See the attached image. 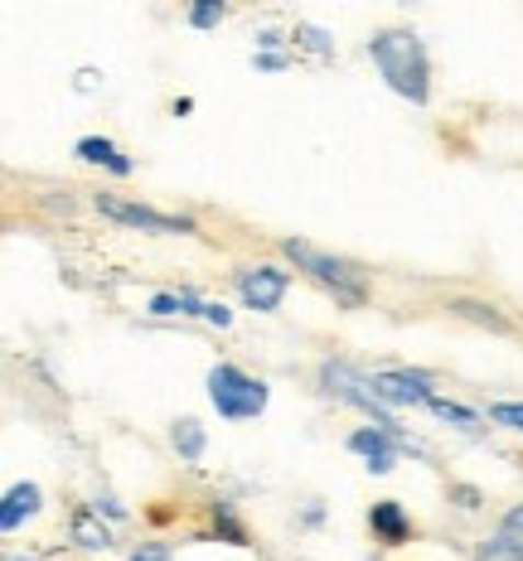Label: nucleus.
<instances>
[{
  "mask_svg": "<svg viewBox=\"0 0 523 561\" xmlns=\"http://www.w3.org/2000/svg\"><path fill=\"white\" fill-rule=\"evenodd\" d=\"M92 513H98V518H102V513H107V518H126V508L116 504V499H98V504H92Z\"/></svg>",
  "mask_w": 523,
  "mask_h": 561,
  "instance_id": "25",
  "label": "nucleus"
},
{
  "mask_svg": "<svg viewBox=\"0 0 523 561\" xmlns=\"http://www.w3.org/2000/svg\"><path fill=\"white\" fill-rule=\"evenodd\" d=\"M5 561H30V557H5Z\"/></svg>",
  "mask_w": 523,
  "mask_h": 561,
  "instance_id": "26",
  "label": "nucleus"
},
{
  "mask_svg": "<svg viewBox=\"0 0 523 561\" xmlns=\"http://www.w3.org/2000/svg\"><path fill=\"white\" fill-rule=\"evenodd\" d=\"M132 561H174V557H170L166 542H146V547H136L132 552Z\"/></svg>",
  "mask_w": 523,
  "mask_h": 561,
  "instance_id": "23",
  "label": "nucleus"
},
{
  "mask_svg": "<svg viewBox=\"0 0 523 561\" xmlns=\"http://www.w3.org/2000/svg\"><path fill=\"white\" fill-rule=\"evenodd\" d=\"M374 392L383 407H412V402H432V373L422 368H388L374 373Z\"/></svg>",
  "mask_w": 523,
  "mask_h": 561,
  "instance_id": "6",
  "label": "nucleus"
},
{
  "mask_svg": "<svg viewBox=\"0 0 523 561\" xmlns=\"http://www.w3.org/2000/svg\"><path fill=\"white\" fill-rule=\"evenodd\" d=\"M368 58L378 64L383 83L398 98L417 102V107L432 98V58H427V44L412 30H378L368 39Z\"/></svg>",
  "mask_w": 523,
  "mask_h": 561,
  "instance_id": "1",
  "label": "nucleus"
},
{
  "mask_svg": "<svg viewBox=\"0 0 523 561\" xmlns=\"http://www.w3.org/2000/svg\"><path fill=\"white\" fill-rule=\"evenodd\" d=\"M252 64H258L262 73H276V68H286V58L282 54H252Z\"/></svg>",
  "mask_w": 523,
  "mask_h": 561,
  "instance_id": "24",
  "label": "nucleus"
},
{
  "mask_svg": "<svg viewBox=\"0 0 523 561\" xmlns=\"http://www.w3.org/2000/svg\"><path fill=\"white\" fill-rule=\"evenodd\" d=\"M208 300H200L194 290H160L150 296V314H204Z\"/></svg>",
  "mask_w": 523,
  "mask_h": 561,
  "instance_id": "13",
  "label": "nucleus"
},
{
  "mask_svg": "<svg viewBox=\"0 0 523 561\" xmlns=\"http://www.w3.org/2000/svg\"><path fill=\"white\" fill-rule=\"evenodd\" d=\"M92 204H98L102 218H112V224H126V228H146V232H194V218L160 214V208L136 204V198H122V194H98Z\"/></svg>",
  "mask_w": 523,
  "mask_h": 561,
  "instance_id": "5",
  "label": "nucleus"
},
{
  "mask_svg": "<svg viewBox=\"0 0 523 561\" xmlns=\"http://www.w3.org/2000/svg\"><path fill=\"white\" fill-rule=\"evenodd\" d=\"M490 421L494 426H509V431H523V402H494Z\"/></svg>",
  "mask_w": 523,
  "mask_h": 561,
  "instance_id": "20",
  "label": "nucleus"
},
{
  "mask_svg": "<svg viewBox=\"0 0 523 561\" xmlns=\"http://www.w3.org/2000/svg\"><path fill=\"white\" fill-rule=\"evenodd\" d=\"M228 10L218 5V0H200V5H190V25L194 30H208V25H218V20H224Z\"/></svg>",
  "mask_w": 523,
  "mask_h": 561,
  "instance_id": "18",
  "label": "nucleus"
},
{
  "mask_svg": "<svg viewBox=\"0 0 523 561\" xmlns=\"http://www.w3.org/2000/svg\"><path fill=\"white\" fill-rule=\"evenodd\" d=\"M499 537H504L514 552H523V504L504 513V523H499Z\"/></svg>",
  "mask_w": 523,
  "mask_h": 561,
  "instance_id": "19",
  "label": "nucleus"
},
{
  "mask_svg": "<svg viewBox=\"0 0 523 561\" xmlns=\"http://www.w3.org/2000/svg\"><path fill=\"white\" fill-rule=\"evenodd\" d=\"M320 382H325V392H330L334 402L359 407V412L374 416V426H383V431H398V421H393V412L378 402L374 378H368V373H359L354 364H344V358H330V364L320 368Z\"/></svg>",
  "mask_w": 523,
  "mask_h": 561,
  "instance_id": "4",
  "label": "nucleus"
},
{
  "mask_svg": "<svg viewBox=\"0 0 523 561\" xmlns=\"http://www.w3.org/2000/svg\"><path fill=\"white\" fill-rule=\"evenodd\" d=\"M73 156H78V160H88V165H107L112 174H132V170H136L132 160H126L107 136H83V140L73 146Z\"/></svg>",
  "mask_w": 523,
  "mask_h": 561,
  "instance_id": "11",
  "label": "nucleus"
},
{
  "mask_svg": "<svg viewBox=\"0 0 523 561\" xmlns=\"http://www.w3.org/2000/svg\"><path fill=\"white\" fill-rule=\"evenodd\" d=\"M427 407H432V412H436L441 421H456V426H475V421H480V416L470 412V407H461V402H446V397H432V402H427Z\"/></svg>",
  "mask_w": 523,
  "mask_h": 561,
  "instance_id": "17",
  "label": "nucleus"
},
{
  "mask_svg": "<svg viewBox=\"0 0 523 561\" xmlns=\"http://www.w3.org/2000/svg\"><path fill=\"white\" fill-rule=\"evenodd\" d=\"M170 440H174V450H180V460H200L204 446H208L204 426H200V421H194V416H180V421H174Z\"/></svg>",
  "mask_w": 523,
  "mask_h": 561,
  "instance_id": "12",
  "label": "nucleus"
},
{
  "mask_svg": "<svg viewBox=\"0 0 523 561\" xmlns=\"http://www.w3.org/2000/svg\"><path fill=\"white\" fill-rule=\"evenodd\" d=\"M73 542L102 552V547H112V533H107V523H98V513L83 508V513H73Z\"/></svg>",
  "mask_w": 523,
  "mask_h": 561,
  "instance_id": "14",
  "label": "nucleus"
},
{
  "mask_svg": "<svg viewBox=\"0 0 523 561\" xmlns=\"http://www.w3.org/2000/svg\"><path fill=\"white\" fill-rule=\"evenodd\" d=\"M39 504H44L39 484H15V489H10V494H5V504H0V528H5V533H15L20 523L39 513Z\"/></svg>",
  "mask_w": 523,
  "mask_h": 561,
  "instance_id": "10",
  "label": "nucleus"
},
{
  "mask_svg": "<svg viewBox=\"0 0 523 561\" xmlns=\"http://www.w3.org/2000/svg\"><path fill=\"white\" fill-rule=\"evenodd\" d=\"M286 286H291V276L282 272V266H242L238 272V296L248 300L252 310H262V314L282 306Z\"/></svg>",
  "mask_w": 523,
  "mask_h": 561,
  "instance_id": "8",
  "label": "nucleus"
},
{
  "mask_svg": "<svg viewBox=\"0 0 523 561\" xmlns=\"http://www.w3.org/2000/svg\"><path fill=\"white\" fill-rule=\"evenodd\" d=\"M208 402L224 421H248L266 412V382H258L252 373H242L238 364H214L208 368Z\"/></svg>",
  "mask_w": 523,
  "mask_h": 561,
  "instance_id": "3",
  "label": "nucleus"
},
{
  "mask_svg": "<svg viewBox=\"0 0 523 561\" xmlns=\"http://www.w3.org/2000/svg\"><path fill=\"white\" fill-rule=\"evenodd\" d=\"M214 528L224 533V542L248 547V533H242V528H238V518H232V504H214Z\"/></svg>",
  "mask_w": 523,
  "mask_h": 561,
  "instance_id": "16",
  "label": "nucleus"
},
{
  "mask_svg": "<svg viewBox=\"0 0 523 561\" xmlns=\"http://www.w3.org/2000/svg\"><path fill=\"white\" fill-rule=\"evenodd\" d=\"M349 450L354 455H364L368 460V470L374 474H388L393 465H398V455L402 450H412L402 440V431H383V426H359L354 436H349Z\"/></svg>",
  "mask_w": 523,
  "mask_h": 561,
  "instance_id": "7",
  "label": "nucleus"
},
{
  "mask_svg": "<svg viewBox=\"0 0 523 561\" xmlns=\"http://www.w3.org/2000/svg\"><path fill=\"white\" fill-rule=\"evenodd\" d=\"M451 310L465 314V320H480V324H490L494 334H509V320L499 314L494 306H480V300H451Z\"/></svg>",
  "mask_w": 523,
  "mask_h": 561,
  "instance_id": "15",
  "label": "nucleus"
},
{
  "mask_svg": "<svg viewBox=\"0 0 523 561\" xmlns=\"http://www.w3.org/2000/svg\"><path fill=\"white\" fill-rule=\"evenodd\" d=\"M296 34L306 39V49H316V54H334V39L325 34L320 25H296Z\"/></svg>",
  "mask_w": 523,
  "mask_h": 561,
  "instance_id": "22",
  "label": "nucleus"
},
{
  "mask_svg": "<svg viewBox=\"0 0 523 561\" xmlns=\"http://www.w3.org/2000/svg\"><path fill=\"white\" fill-rule=\"evenodd\" d=\"M282 252H286L291 262H296L310 280H316V286L330 290V296L340 300V306L359 310V306L368 300V276H364V266H359V262L325 252V248H316V242H306V238H286V242H282Z\"/></svg>",
  "mask_w": 523,
  "mask_h": 561,
  "instance_id": "2",
  "label": "nucleus"
},
{
  "mask_svg": "<svg viewBox=\"0 0 523 561\" xmlns=\"http://www.w3.org/2000/svg\"><path fill=\"white\" fill-rule=\"evenodd\" d=\"M475 561H523V552H514L504 537H494V542H485L480 552H475Z\"/></svg>",
  "mask_w": 523,
  "mask_h": 561,
  "instance_id": "21",
  "label": "nucleus"
},
{
  "mask_svg": "<svg viewBox=\"0 0 523 561\" xmlns=\"http://www.w3.org/2000/svg\"><path fill=\"white\" fill-rule=\"evenodd\" d=\"M368 528H374L388 547H398V542H407V537H412V518L402 513L398 499H378V504L368 508Z\"/></svg>",
  "mask_w": 523,
  "mask_h": 561,
  "instance_id": "9",
  "label": "nucleus"
}]
</instances>
